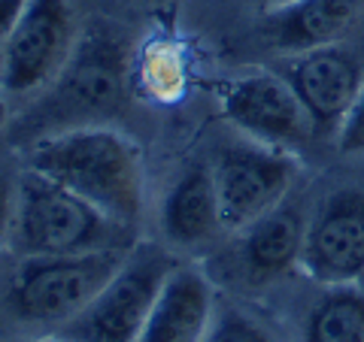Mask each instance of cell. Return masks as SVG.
Wrapping results in <instances>:
<instances>
[{
    "label": "cell",
    "instance_id": "6da1fadb",
    "mask_svg": "<svg viewBox=\"0 0 364 342\" xmlns=\"http://www.w3.org/2000/svg\"><path fill=\"white\" fill-rule=\"evenodd\" d=\"M28 167L95 203L109 219L134 227L143 209L140 152L104 124L58 131L31 143Z\"/></svg>",
    "mask_w": 364,
    "mask_h": 342
},
{
    "label": "cell",
    "instance_id": "7a4b0ae2",
    "mask_svg": "<svg viewBox=\"0 0 364 342\" xmlns=\"http://www.w3.org/2000/svg\"><path fill=\"white\" fill-rule=\"evenodd\" d=\"M6 243L18 258L136 246L134 227L109 219L95 203L31 167L16 182V215Z\"/></svg>",
    "mask_w": 364,
    "mask_h": 342
},
{
    "label": "cell",
    "instance_id": "3957f363",
    "mask_svg": "<svg viewBox=\"0 0 364 342\" xmlns=\"http://www.w3.org/2000/svg\"><path fill=\"white\" fill-rule=\"evenodd\" d=\"M128 94V52L109 31H88L76 40V49L58 79L43 91L28 118H21L18 136H49L58 131L97 124L119 112Z\"/></svg>",
    "mask_w": 364,
    "mask_h": 342
},
{
    "label": "cell",
    "instance_id": "277c9868",
    "mask_svg": "<svg viewBox=\"0 0 364 342\" xmlns=\"http://www.w3.org/2000/svg\"><path fill=\"white\" fill-rule=\"evenodd\" d=\"M131 248L21 258L6 288V312L28 327H64L104 291Z\"/></svg>",
    "mask_w": 364,
    "mask_h": 342
},
{
    "label": "cell",
    "instance_id": "5b68a950",
    "mask_svg": "<svg viewBox=\"0 0 364 342\" xmlns=\"http://www.w3.org/2000/svg\"><path fill=\"white\" fill-rule=\"evenodd\" d=\"M176 260L158 246H134L122 270L73 321L58 327L67 342H140L155 297Z\"/></svg>",
    "mask_w": 364,
    "mask_h": 342
},
{
    "label": "cell",
    "instance_id": "8992f818",
    "mask_svg": "<svg viewBox=\"0 0 364 342\" xmlns=\"http://www.w3.org/2000/svg\"><path fill=\"white\" fill-rule=\"evenodd\" d=\"M76 49V18L67 0H28L9 33L0 88L6 94H40L67 67Z\"/></svg>",
    "mask_w": 364,
    "mask_h": 342
},
{
    "label": "cell",
    "instance_id": "52a82bcc",
    "mask_svg": "<svg viewBox=\"0 0 364 342\" xmlns=\"http://www.w3.org/2000/svg\"><path fill=\"white\" fill-rule=\"evenodd\" d=\"M294 176H298V161L286 149H273L252 140L228 145L213 167L222 227L240 233L261 215L277 209L286 200Z\"/></svg>",
    "mask_w": 364,
    "mask_h": 342
},
{
    "label": "cell",
    "instance_id": "ba28073f",
    "mask_svg": "<svg viewBox=\"0 0 364 342\" xmlns=\"http://www.w3.org/2000/svg\"><path fill=\"white\" fill-rule=\"evenodd\" d=\"M222 116L252 143L291 152L310 140L313 121L279 73H252L222 88Z\"/></svg>",
    "mask_w": 364,
    "mask_h": 342
},
{
    "label": "cell",
    "instance_id": "9c48e42d",
    "mask_svg": "<svg viewBox=\"0 0 364 342\" xmlns=\"http://www.w3.org/2000/svg\"><path fill=\"white\" fill-rule=\"evenodd\" d=\"M301 270L325 288L364 276V188H337L306 224Z\"/></svg>",
    "mask_w": 364,
    "mask_h": 342
},
{
    "label": "cell",
    "instance_id": "30bf717a",
    "mask_svg": "<svg viewBox=\"0 0 364 342\" xmlns=\"http://www.w3.org/2000/svg\"><path fill=\"white\" fill-rule=\"evenodd\" d=\"M279 76L291 85L316 133H337L364 85V64L340 43L286 55Z\"/></svg>",
    "mask_w": 364,
    "mask_h": 342
},
{
    "label": "cell",
    "instance_id": "8fae6325",
    "mask_svg": "<svg viewBox=\"0 0 364 342\" xmlns=\"http://www.w3.org/2000/svg\"><path fill=\"white\" fill-rule=\"evenodd\" d=\"M364 0H289L261 13V37L282 55L334 45L358 25Z\"/></svg>",
    "mask_w": 364,
    "mask_h": 342
},
{
    "label": "cell",
    "instance_id": "7c38bea8",
    "mask_svg": "<svg viewBox=\"0 0 364 342\" xmlns=\"http://www.w3.org/2000/svg\"><path fill=\"white\" fill-rule=\"evenodd\" d=\"M213 318V285L207 276L176 264L158 291L140 342H203Z\"/></svg>",
    "mask_w": 364,
    "mask_h": 342
},
{
    "label": "cell",
    "instance_id": "4fadbf2b",
    "mask_svg": "<svg viewBox=\"0 0 364 342\" xmlns=\"http://www.w3.org/2000/svg\"><path fill=\"white\" fill-rule=\"evenodd\" d=\"M222 227L219 194H215L213 170L195 164L182 173L161 203V233L176 248H198L215 239Z\"/></svg>",
    "mask_w": 364,
    "mask_h": 342
},
{
    "label": "cell",
    "instance_id": "5bb4252c",
    "mask_svg": "<svg viewBox=\"0 0 364 342\" xmlns=\"http://www.w3.org/2000/svg\"><path fill=\"white\" fill-rule=\"evenodd\" d=\"M240 233V270L249 282L261 285L289 272L291 267H301L306 224L294 206L279 203Z\"/></svg>",
    "mask_w": 364,
    "mask_h": 342
},
{
    "label": "cell",
    "instance_id": "9a60e30c",
    "mask_svg": "<svg viewBox=\"0 0 364 342\" xmlns=\"http://www.w3.org/2000/svg\"><path fill=\"white\" fill-rule=\"evenodd\" d=\"M304 342H364V291L328 288L306 312Z\"/></svg>",
    "mask_w": 364,
    "mask_h": 342
},
{
    "label": "cell",
    "instance_id": "2e32d148",
    "mask_svg": "<svg viewBox=\"0 0 364 342\" xmlns=\"http://www.w3.org/2000/svg\"><path fill=\"white\" fill-rule=\"evenodd\" d=\"M136 79H140V88L149 97L161 100V104L176 100L186 91V61H182V52L167 40H152L140 55Z\"/></svg>",
    "mask_w": 364,
    "mask_h": 342
},
{
    "label": "cell",
    "instance_id": "e0dca14e",
    "mask_svg": "<svg viewBox=\"0 0 364 342\" xmlns=\"http://www.w3.org/2000/svg\"><path fill=\"white\" fill-rule=\"evenodd\" d=\"M203 342H277V339L255 318H249L237 309H225L222 315L213 318V327Z\"/></svg>",
    "mask_w": 364,
    "mask_h": 342
},
{
    "label": "cell",
    "instance_id": "ac0fdd59",
    "mask_svg": "<svg viewBox=\"0 0 364 342\" xmlns=\"http://www.w3.org/2000/svg\"><path fill=\"white\" fill-rule=\"evenodd\" d=\"M334 136H337V149L343 155H364V85Z\"/></svg>",
    "mask_w": 364,
    "mask_h": 342
},
{
    "label": "cell",
    "instance_id": "d6986e66",
    "mask_svg": "<svg viewBox=\"0 0 364 342\" xmlns=\"http://www.w3.org/2000/svg\"><path fill=\"white\" fill-rule=\"evenodd\" d=\"M25 6H28V0H0V61H4L9 33H13L16 21L25 13Z\"/></svg>",
    "mask_w": 364,
    "mask_h": 342
},
{
    "label": "cell",
    "instance_id": "ffe728a7",
    "mask_svg": "<svg viewBox=\"0 0 364 342\" xmlns=\"http://www.w3.org/2000/svg\"><path fill=\"white\" fill-rule=\"evenodd\" d=\"M13 215H16V185L6 176H0V243L9 239Z\"/></svg>",
    "mask_w": 364,
    "mask_h": 342
},
{
    "label": "cell",
    "instance_id": "44dd1931",
    "mask_svg": "<svg viewBox=\"0 0 364 342\" xmlns=\"http://www.w3.org/2000/svg\"><path fill=\"white\" fill-rule=\"evenodd\" d=\"M9 121V100H6V91L0 88V128H6Z\"/></svg>",
    "mask_w": 364,
    "mask_h": 342
},
{
    "label": "cell",
    "instance_id": "7402d4cb",
    "mask_svg": "<svg viewBox=\"0 0 364 342\" xmlns=\"http://www.w3.org/2000/svg\"><path fill=\"white\" fill-rule=\"evenodd\" d=\"M252 4L261 9V13H267V9H277L282 4H289V0H252Z\"/></svg>",
    "mask_w": 364,
    "mask_h": 342
},
{
    "label": "cell",
    "instance_id": "603a6c76",
    "mask_svg": "<svg viewBox=\"0 0 364 342\" xmlns=\"http://www.w3.org/2000/svg\"><path fill=\"white\" fill-rule=\"evenodd\" d=\"M13 342H67V339H61L58 333H55V336H40V339H13Z\"/></svg>",
    "mask_w": 364,
    "mask_h": 342
},
{
    "label": "cell",
    "instance_id": "cb8c5ba5",
    "mask_svg": "<svg viewBox=\"0 0 364 342\" xmlns=\"http://www.w3.org/2000/svg\"><path fill=\"white\" fill-rule=\"evenodd\" d=\"M152 4H161V0H152Z\"/></svg>",
    "mask_w": 364,
    "mask_h": 342
}]
</instances>
